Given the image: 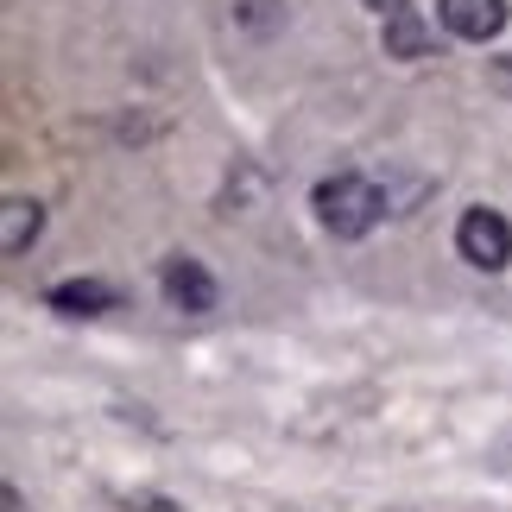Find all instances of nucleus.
<instances>
[{
	"label": "nucleus",
	"instance_id": "1",
	"mask_svg": "<svg viewBox=\"0 0 512 512\" xmlns=\"http://www.w3.org/2000/svg\"><path fill=\"white\" fill-rule=\"evenodd\" d=\"M317 222L336 234V241H361V234L386 215V196L367 184V177H354V171H342V177H323L317 184Z\"/></svg>",
	"mask_w": 512,
	"mask_h": 512
},
{
	"label": "nucleus",
	"instance_id": "6",
	"mask_svg": "<svg viewBox=\"0 0 512 512\" xmlns=\"http://www.w3.org/2000/svg\"><path fill=\"white\" fill-rule=\"evenodd\" d=\"M45 304L64 310V317H102V310H114L121 298H114V285H102V279H64V285L45 291Z\"/></svg>",
	"mask_w": 512,
	"mask_h": 512
},
{
	"label": "nucleus",
	"instance_id": "4",
	"mask_svg": "<svg viewBox=\"0 0 512 512\" xmlns=\"http://www.w3.org/2000/svg\"><path fill=\"white\" fill-rule=\"evenodd\" d=\"M437 13H443V26L468 38V45H487L500 26H506V0H437Z\"/></svg>",
	"mask_w": 512,
	"mask_h": 512
},
{
	"label": "nucleus",
	"instance_id": "5",
	"mask_svg": "<svg viewBox=\"0 0 512 512\" xmlns=\"http://www.w3.org/2000/svg\"><path fill=\"white\" fill-rule=\"evenodd\" d=\"M38 234H45V209H38L32 196H7V203H0V253L19 260Z\"/></svg>",
	"mask_w": 512,
	"mask_h": 512
},
{
	"label": "nucleus",
	"instance_id": "7",
	"mask_svg": "<svg viewBox=\"0 0 512 512\" xmlns=\"http://www.w3.org/2000/svg\"><path fill=\"white\" fill-rule=\"evenodd\" d=\"M424 51H430V26H424V13L399 0V7L386 13V57H405V64H411V57H424Z\"/></svg>",
	"mask_w": 512,
	"mask_h": 512
},
{
	"label": "nucleus",
	"instance_id": "3",
	"mask_svg": "<svg viewBox=\"0 0 512 512\" xmlns=\"http://www.w3.org/2000/svg\"><path fill=\"white\" fill-rule=\"evenodd\" d=\"M159 285H165V304H171V310H184V317H209V310H215V279H209V266H203V260H190V253L165 260Z\"/></svg>",
	"mask_w": 512,
	"mask_h": 512
},
{
	"label": "nucleus",
	"instance_id": "8",
	"mask_svg": "<svg viewBox=\"0 0 512 512\" xmlns=\"http://www.w3.org/2000/svg\"><path fill=\"white\" fill-rule=\"evenodd\" d=\"M234 19H241L247 32H272L285 19V0H241V13H234Z\"/></svg>",
	"mask_w": 512,
	"mask_h": 512
},
{
	"label": "nucleus",
	"instance_id": "9",
	"mask_svg": "<svg viewBox=\"0 0 512 512\" xmlns=\"http://www.w3.org/2000/svg\"><path fill=\"white\" fill-rule=\"evenodd\" d=\"M367 7H373V13H392V7H399V0H367Z\"/></svg>",
	"mask_w": 512,
	"mask_h": 512
},
{
	"label": "nucleus",
	"instance_id": "2",
	"mask_svg": "<svg viewBox=\"0 0 512 512\" xmlns=\"http://www.w3.org/2000/svg\"><path fill=\"white\" fill-rule=\"evenodd\" d=\"M456 253L475 272H500L512 260V222L500 209H468L462 222H456Z\"/></svg>",
	"mask_w": 512,
	"mask_h": 512
},
{
	"label": "nucleus",
	"instance_id": "10",
	"mask_svg": "<svg viewBox=\"0 0 512 512\" xmlns=\"http://www.w3.org/2000/svg\"><path fill=\"white\" fill-rule=\"evenodd\" d=\"M146 512H171V506H165V500H146Z\"/></svg>",
	"mask_w": 512,
	"mask_h": 512
}]
</instances>
